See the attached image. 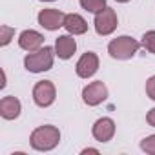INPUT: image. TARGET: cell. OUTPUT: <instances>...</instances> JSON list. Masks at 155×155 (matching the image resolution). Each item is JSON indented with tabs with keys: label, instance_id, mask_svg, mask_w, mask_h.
I'll list each match as a JSON object with an SVG mask.
<instances>
[{
	"label": "cell",
	"instance_id": "obj_17",
	"mask_svg": "<svg viewBox=\"0 0 155 155\" xmlns=\"http://www.w3.org/2000/svg\"><path fill=\"white\" fill-rule=\"evenodd\" d=\"M140 150L150 153V155H155V135H150L146 139L140 140Z\"/></svg>",
	"mask_w": 155,
	"mask_h": 155
},
{
	"label": "cell",
	"instance_id": "obj_9",
	"mask_svg": "<svg viewBox=\"0 0 155 155\" xmlns=\"http://www.w3.org/2000/svg\"><path fill=\"white\" fill-rule=\"evenodd\" d=\"M91 133H93V137H95L99 142H108V140H111L113 135H115V122H113L110 117H102V119H99V120L93 124Z\"/></svg>",
	"mask_w": 155,
	"mask_h": 155
},
{
	"label": "cell",
	"instance_id": "obj_18",
	"mask_svg": "<svg viewBox=\"0 0 155 155\" xmlns=\"http://www.w3.org/2000/svg\"><path fill=\"white\" fill-rule=\"evenodd\" d=\"M146 95H148L151 101H155V75L150 77V79L146 81Z\"/></svg>",
	"mask_w": 155,
	"mask_h": 155
},
{
	"label": "cell",
	"instance_id": "obj_15",
	"mask_svg": "<svg viewBox=\"0 0 155 155\" xmlns=\"http://www.w3.org/2000/svg\"><path fill=\"white\" fill-rule=\"evenodd\" d=\"M140 44L146 48V51H150V53L155 55V31H153V29H151V31H146Z\"/></svg>",
	"mask_w": 155,
	"mask_h": 155
},
{
	"label": "cell",
	"instance_id": "obj_3",
	"mask_svg": "<svg viewBox=\"0 0 155 155\" xmlns=\"http://www.w3.org/2000/svg\"><path fill=\"white\" fill-rule=\"evenodd\" d=\"M139 48H140V44H139L135 38H131V37H128V35H122V37L113 38V40L108 44V53H110L111 58L128 60V58H131V57L139 51Z\"/></svg>",
	"mask_w": 155,
	"mask_h": 155
},
{
	"label": "cell",
	"instance_id": "obj_10",
	"mask_svg": "<svg viewBox=\"0 0 155 155\" xmlns=\"http://www.w3.org/2000/svg\"><path fill=\"white\" fill-rule=\"evenodd\" d=\"M42 44H44V37H42L38 31H35V29H26V31H22L20 37H18V46H20L22 49L29 51V53L40 49Z\"/></svg>",
	"mask_w": 155,
	"mask_h": 155
},
{
	"label": "cell",
	"instance_id": "obj_12",
	"mask_svg": "<svg viewBox=\"0 0 155 155\" xmlns=\"http://www.w3.org/2000/svg\"><path fill=\"white\" fill-rule=\"evenodd\" d=\"M20 111H22V104H20V101L17 97L8 95V97H4L0 101V115H2L6 120L17 119L20 115Z\"/></svg>",
	"mask_w": 155,
	"mask_h": 155
},
{
	"label": "cell",
	"instance_id": "obj_16",
	"mask_svg": "<svg viewBox=\"0 0 155 155\" xmlns=\"http://www.w3.org/2000/svg\"><path fill=\"white\" fill-rule=\"evenodd\" d=\"M0 33H2V35H0V38H2V40H0V46H8L11 42V38L15 37V29L9 28V26H2V28H0Z\"/></svg>",
	"mask_w": 155,
	"mask_h": 155
},
{
	"label": "cell",
	"instance_id": "obj_21",
	"mask_svg": "<svg viewBox=\"0 0 155 155\" xmlns=\"http://www.w3.org/2000/svg\"><path fill=\"white\" fill-rule=\"evenodd\" d=\"M117 2H120V4H124V2H130V0H117Z\"/></svg>",
	"mask_w": 155,
	"mask_h": 155
},
{
	"label": "cell",
	"instance_id": "obj_11",
	"mask_svg": "<svg viewBox=\"0 0 155 155\" xmlns=\"http://www.w3.org/2000/svg\"><path fill=\"white\" fill-rule=\"evenodd\" d=\"M77 51V42L71 35H60L55 40V55L62 60H68L73 57V53Z\"/></svg>",
	"mask_w": 155,
	"mask_h": 155
},
{
	"label": "cell",
	"instance_id": "obj_13",
	"mask_svg": "<svg viewBox=\"0 0 155 155\" xmlns=\"http://www.w3.org/2000/svg\"><path fill=\"white\" fill-rule=\"evenodd\" d=\"M64 28L69 35H84L88 31V22L77 13H69L66 15V20H64Z\"/></svg>",
	"mask_w": 155,
	"mask_h": 155
},
{
	"label": "cell",
	"instance_id": "obj_1",
	"mask_svg": "<svg viewBox=\"0 0 155 155\" xmlns=\"http://www.w3.org/2000/svg\"><path fill=\"white\" fill-rule=\"evenodd\" d=\"M58 142H60V131L57 126H51V124L35 128L29 137V144L37 151H49Z\"/></svg>",
	"mask_w": 155,
	"mask_h": 155
},
{
	"label": "cell",
	"instance_id": "obj_22",
	"mask_svg": "<svg viewBox=\"0 0 155 155\" xmlns=\"http://www.w3.org/2000/svg\"><path fill=\"white\" fill-rule=\"evenodd\" d=\"M40 2H53V0H40Z\"/></svg>",
	"mask_w": 155,
	"mask_h": 155
},
{
	"label": "cell",
	"instance_id": "obj_4",
	"mask_svg": "<svg viewBox=\"0 0 155 155\" xmlns=\"http://www.w3.org/2000/svg\"><path fill=\"white\" fill-rule=\"evenodd\" d=\"M95 31L99 33V35H102V37H106V35H111L115 29H117V26H119V18H117V13L111 9V8H104L102 11H99V13H95Z\"/></svg>",
	"mask_w": 155,
	"mask_h": 155
},
{
	"label": "cell",
	"instance_id": "obj_8",
	"mask_svg": "<svg viewBox=\"0 0 155 155\" xmlns=\"http://www.w3.org/2000/svg\"><path fill=\"white\" fill-rule=\"evenodd\" d=\"M38 24L48 29V31H57L58 28L64 26V20H66V15L58 9H42L37 17Z\"/></svg>",
	"mask_w": 155,
	"mask_h": 155
},
{
	"label": "cell",
	"instance_id": "obj_19",
	"mask_svg": "<svg viewBox=\"0 0 155 155\" xmlns=\"http://www.w3.org/2000/svg\"><path fill=\"white\" fill-rule=\"evenodd\" d=\"M146 120H148V124H150V126H153V128H155V108H151V110L148 111Z\"/></svg>",
	"mask_w": 155,
	"mask_h": 155
},
{
	"label": "cell",
	"instance_id": "obj_7",
	"mask_svg": "<svg viewBox=\"0 0 155 155\" xmlns=\"http://www.w3.org/2000/svg\"><path fill=\"white\" fill-rule=\"evenodd\" d=\"M97 69H99V57L93 51L84 53L75 66V71L81 79H90V77H93L97 73Z\"/></svg>",
	"mask_w": 155,
	"mask_h": 155
},
{
	"label": "cell",
	"instance_id": "obj_14",
	"mask_svg": "<svg viewBox=\"0 0 155 155\" xmlns=\"http://www.w3.org/2000/svg\"><path fill=\"white\" fill-rule=\"evenodd\" d=\"M81 6L90 13H99L106 8V0H81Z\"/></svg>",
	"mask_w": 155,
	"mask_h": 155
},
{
	"label": "cell",
	"instance_id": "obj_2",
	"mask_svg": "<svg viewBox=\"0 0 155 155\" xmlns=\"http://www.w3.org/2000/svg\"><path fill=\"white\" fill-rule=\"evenodd\" d=\"M53 55H55V49L49 48V46H44L37 51H31L29 55H26L24 58V66L28 71L31 73H42V71H48L53 68Z\"/></svg>",
	"mask_w": 155,
	"mask_h": 155
},
{
	"label": "cell",
	"instance_id": "obj_6",
	"mask_svg": "<svg viewBox=\"0 0 155 155\" xmlns=\"http://www.w3.org/2000/svg\"><path fill=\"white\" fill-rule=\"evenodd\" d=\"M108 99V88L102 81H95L90 82L84 90H82V101L88 106H99L101 102H104Z\"/></svg>",
	"mask_w": 155,
	"mask_h": 155
},
{
	"label": "cell",
	"instance_id": "obj_20",
	"mask_svg": "<svg viewBox=\"0 0 155 155\" xmlns=\"http://www.w3.org/2000/svg\"><path fill=\"white\" fill-rule=\"evenodd\" d=\"M82 153H99V150H93V148H88V150H82Z\"/></svg>",
	"mask_w": 155,
	"mask_h": 155
},
{
	"label": "cell",
	"instance_id": "obj_5",
	"mask_svg": "<svg viewBox=\"0 0 155 155\" xmlns=\"http://www.w3.org/2000/svg\"><path fill=\"white\" fill-rule=\"evenodd\" d=\"M57 99V90L51 81H40L33 88V101L40 108H48L55 102Z\"/></svg>",
	"mask_w": 155,
	"mask_h": 155
}]
</instances>
